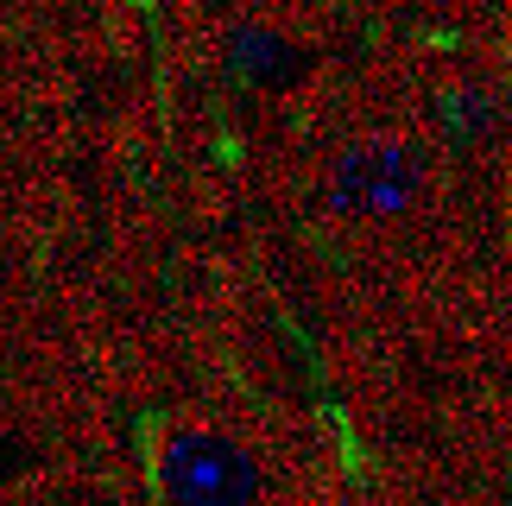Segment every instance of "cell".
Segmentation results:
<instances>
[{
  "label": "cell",
  "instance_id": "obj_2",
  "mask_svg": "<svg viewBox=\"0 0 512 506\" xmlns=\"http://www.w3.org/2000/svg\"><path fill=\"white\" fill-rule=\"evenodd\" d=\"M418 190H424L418 146H405V140H354V146L336 152L323 197L348 222H386V216H405V209L418 203Z\"/></svg>",
  "mask_w": 512,
  "mask_h": 506
},
{
  "label": "cell",
  "instance_id": "obj_4",
  "mask_svg": "<svg viewBox=\"0 0 512 506\" xmlns=\"http://www.w3.org/2000/svg\"><path fill=\"white\" fill-rule=\"evenodd\" d=\"M443 121H449V140L456 146H475L481 133H494V95H449L443 102Z\"/></svg>",
  "mask_w": 512,
  "mask_h": 506
},
{
  "label": "cell",
  "instance_id": "obj_3",
  "mask_svg": "<svg viewBox=\"0 0 512 506\" xmlns=\"http://www.w3.org/2000/svg\"><path fill=\"white\" fill-rule=\"evenodd\" d=\"M228 51H234V70L253 76V83H285L291 70H298V57H291V45L279 32H266V26H241L228 38Z\"/></svg>",
  "mask_w": 512,
  "mask_h": 506
},
{
  "label": "cell",
  "instance_id": "obj_1",
  "mask_svg": "<svg viewBox=\"0 0 512 506\" xmlns=\"http://www.w3.org/2000/svg\"><path fill=\"white\" fill-rule=\"evenodd\" d=\"M159 488L171 506H260V462L228 431L184 424L165 437Z\"/></svg>",
  "mask_w": 512,
  "mask_h": 506
}]
</instances>
